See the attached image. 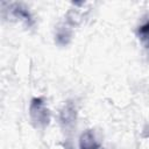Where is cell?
Segmentation results:
<instances>
[{"label":"cell","mask_w":149,"mask_h":149,"mask_svg":"<svg viewBox=\"0 0 149 149\" xmlns=\"http://www.w3.org/2000/svg\"><path fill=\"white\" fill-rule=\"evenodd\" d=\"M137 34H139V37L142 41V43L146 45V48L149 49V21H147L146 23H143L142 26L139 27Z\"/></svg>","instance_id":"5b68a950"},{"label":"cell","mask_w":149,"mask_h":149,"mask_svg":"<svg viewBox=\"0 0 149 149\" xmlns=\"http://www.w3.org/2000/svg\"><path fill=\"white\" fill-rule=\"evenodd\" d=\"M61 122L64 127H71L76 122V109L71 102L63 107L61 112Z\"/></svg>","instance_id":"3957f363"},{"label":"cell","mask_w":149,"mask_h":149,"mask_svg":"<svg viewBox=\"0 0 149 149\" xmlns=\"http://www.w3.org/2000/svg\"><path fill=\"white\" fill-rule=\"evenodd\" d=\"M13 14H14L16 17L23 20V21H24L27 24H29V26H31V24L34 23L33 17H31L29 10H28L24 6H22V5H20V3L14 5V7H13Z\"/></svg>","instance_id":"277c9868"},{"label":"cell","mask_w":149,"mask_h":149,"mask_svg":"<svg viewBox=\"0 0 149 149\" xmlns=\"http://www.w3.org/2000/svg\"><path fill=\"white\" fill-rule=\"evenodd\" d=\"M29 115L35 127L44 128L49 125L50 113L42 98H33L29 106Z\"/></svg>","instance_id":"6da1fadb"},{"label":"cell","mask_w":149,"mask_h":149,"mask_svg":"<svg viewBox=\"0 0 149 149\" xmlns=\"http://www.w3.org/2000/svg\"><path fill=\"white\" fill-rule=\"evenodd\" d=\"M79 147L80 149H98L99 148V142L95 139V135L92 130H86L80 135Z\"/></svg>","instance_id":"7a4b0ae2"}]
</instances>
